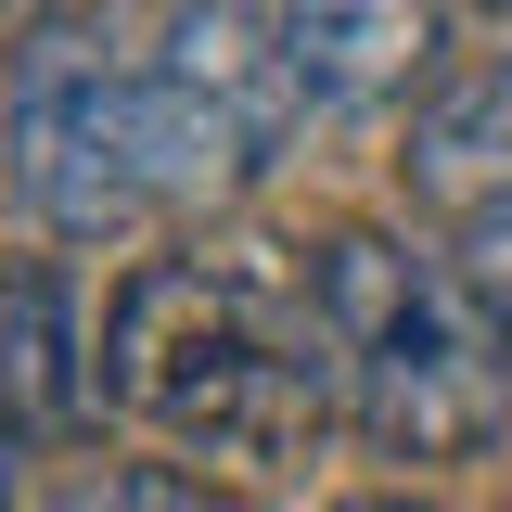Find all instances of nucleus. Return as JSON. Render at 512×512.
<instances>
[{
  "label": "nucleus",
  "mask_w": 512,
  "mask_h": 512,
  "mask_svg": "<svg viewBox=\"0 0 512 512\" xmlns=\"http://www.w3.org/2000/svg\"><path fill=\"white\" fill-rule=\"evenodd\" d=\"M141 116H154L167 205L256 192L269 167H282L295 116H308L295 39H282V26H256L244 0H167V13H154V39H141Z\"/></svg>",
  "instance_id": "obj_4"
},
{
  "label": "nucleus",
  "mask_w": 512,
  "mask_h": 512,
  "mask_svg": "<svg viewBox=\"0 0 512 512\" xmlns=\"http://www.w3.org/2000/svg\"><path fill=\"white\" fill-rule=\"evenodd\" d=\"M282 39L308 103H410L436 77L448 0H282Z\"/></svg>",
  "instance_id": "obj_7"
},
{
  "label": "nucleus",
  "mask_w": 512,
  "mask_h": 512,
  "mask_svg": "<svg viewBox=\"0 0 512 512\" xmlns=\"http://www.w3.org/2000/svg\"><path fill=\"white\" fill-rule=\"evenodd\" d=\"M0 167L64 244H116L141 218H167L141 52H116L103 26H39L13 52V90H0Z\"/></svg>",
  "instance_id": "obj_3"
},
{
  "label": "nucleus",
  "mask_w": 512,
  "mask_h": 512,
  "mask_svg": "<svg viewBox=\"0 0 512 512\" xmlns=\"http://www.w3.org/2000/svg\"><path fill=\"white\" fill-rule=\"evenodd\" d=\"M397 192H410V218H423L461 269L512 282V52L500 64H461L448 90L410 103Z\"/></svg>",
  "instance_id": "obj_5"
},
{
  "label": "nucleus",
  "mask_w": 512,
  "mask_h": 512,
  "mask_svg": "<svg viewBox=\"0 0 512 512\" xmlns=\"http://www.w3.org/2000/svg\"><path fill=\"white\" fill-rule=\"evenodd\" d=\"M39 512H244L231 487H205L180 461H90V474H64Z\"/></svg>",
  "instance_id": "obj_8"
},
{
  "label": "nucleus",
  "mask_w": 512,
  "mask_h": 512,
  "mask_svg": "<svg viewBox=\"0 0 512 512\" xmlns=\"http://www.w3.org/2000/svg\"><path fill=\"white\" fill-rule=\"evenodd\" d=\"M0 410L26 436H77L103 410V333H77V269L64 256L0 269Z\"/></svg>",
  "instance_id": "obj_6"
},
{
  "label": "nucleus",
  "mask_w": 512,
  "mask_h": 512,
  "mask_svg": "<svg viewBox=\"0 0 512 512\" xmlns=\"http://www.w3.org/2000/svg\"><path fill=\"white\" fill-rule=\"evenodd\" d=\"M103 397L231 474H282L320 448V423H346L320 295L269 256H141L103 308Z\"/></svg>",
  "instance_id": "obj_1"
},
{
  "label": "nucleus",
  "mask_w": 512,
  "mask_h": 512,
  "mask_svg": "<svg viewBox=\"0 0 512 512\" xmlns=\"http://www.w3.org/2000/svg\"><path fill=\"white\" fill-rule=\"evenodd\" d=\"M474 13H512V0H474Z\"/></svg>",
  "instance_id": "obj_11"
},
{
  "label": "nucleus",
  "mask_w": 512,
  "mask_h": 512,
  "mask_svg": "<svg viewBox=\"0 0 512 512\" xmlns=\"http://www.w3.org/2000/svg\"><path fill=\"white\" fill-rule=\"evenodd\" d=\"M333 512H436V500H397V487H372V500H333Z\"/></svg>",
  "instance_id": "obj_9"
},
{
  "label": "nucleus",
  "mask_w": 512,
  "mask_h": 512,
  "mask_svg": "<svg viewBox=\"0 0 512 512\" xmlns=\"http://www.w3.org/2000/svg\"><path fill=\"white\" fill-rule=\"evenodd\" d=\"M308 295L333 333V410L384 461H474L512 436V282L461 269L448 244L333 231Z\"/></svg>",
  "instance_id": "obj_2"
},
{
  "label": "nucleus",
  "mask_w": 512,
  "mask_h": 512,
  "mask_svg": "<svg viewBox=\"0 0 512 512\" xmlns=\"http://www.w3.org/2000/svg\"><path fill=\"white\" fill-rule=\"evenodd\" d=\"M0 512H13V410H0Z\"/></svg>",
  "instance_id": "obj_10"
}]
</instances>
